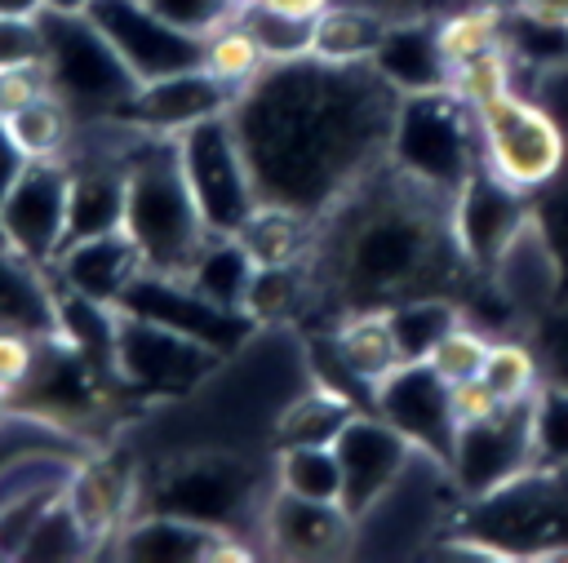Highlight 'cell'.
Listing matches in <instances>:
<instances>
[{"label": "cell", "instance_id": "bcb514c9", "mask_svg": "<svg viewBox=\"0 0 568 563\" xmlns=\"http://www.w3.org/2000/svg\"><path fill=\"white\" fill-rule=\"evenodd\" d=\"M27 168V155H22V146H18V137L9 133V124L0 120V199H4V191L18 182V173Z\"/></svg>", "mask_w": 568, "mask_h": 563}, {"label": "cell", "instance_id": "4fadbf2b", "mask_svg": "<svg viewBox=\"0 0 568 563\" xmlns=\"http://www.w3.org/2000/svg\"><path fill=\"white\" fill-rule=\"evenodd\" d=\"M333 452L342 465V505L355 519V528L364 514H373L382 505V497L404 479V470L417 457V448L390 421H382L377 412H364V408L337 430Z\"/></svg>", "mask_w": 568, "mask_h": 563}, {"label": "cell", "instance_id": "4dcf8cb0", "mask_svg": "<svg viewBox=\"0 0 568 563\" xmlns=\"http://www.w3.org/2000/svg\"><path fill=\"white\" fill-rule=\"evenodd\" d=\"M275 488L311 501H342V465L333 443H280Z\"/></svg>", "mask_w": 568, "mask_h": 563}, {"label": "cell", "instance_id": "ab89813d", "mask_svg": "<svg viewBox=\"0 0 568 563\" xmlns=\"http://www.w3.org/2000/svg\"><path fill=\"white\" fill-rule=\"evenodd\" d=\"M160 18H169L173 27H182V31H191V35H209V31H217L222 22H231L240 9H244V0H146Z\"/></svg>", "mask_w": 568, "mask_h": 563}, {"label": "cell", "instance_id": "484cf974", "mask_svg": "<svg viewBox=\"0 0 568 563\" xmlns=\"http://www.w3.org/2000/svg\"><path fill=\"white\" fill-rule=\"evenodd\" d=\"M186 279H191L209 301L248 315V293H253V279H257V262H253V253H248L235 235H209V244H204L200 257L191 262Z\"/></svg>", "mask_w": 568, "mask_h": 563}, {"label": "cell", "instance_id": "7a4b0ae2", "mask_svg": "<svg viewBox=\"0 0 568 563\" xmlns=\"http://www.w3.org/2000/svg\"><path fill=\"white\" fill-rule=\"evenodd\" d=\"M311 270L320 301L337 319L422 293H453L470 266L453 239L448 195L417 186L386 160L320 217Z\"/></svg>", "mask_w": 568, "mask_h": 563}, {"label": "cell", "instance_id": "f546056e", "mask_svg": "<svg viewBox=\"0 0 568 563\" xmlns=\"http://www.w3.org/2000/svg\"><path fill=\"white\" fill-rule=\"evenodd\" d=\"M200 66L213 71V75H217L222 84H231L235 93H244V89L271 66V58H266L262 40L253 35V27L235 13L231 22H222L217 31L204 35V58H200Z\"/></svg>", "mask_w": 568, "mask_h": 563}, {"label": "cell", "instance_id": "3957f363", "mask_svg": "<svg viewBox=\"0 0 568 563\" xmlns=\"http://www.w3.org/2000/svg\"><path fill=\"white\" fill-rule=\"evenodd\" d=\"M124 231L142 248L146 270L186 275L200 248L209 244V226L186 186L178 137L146 133L133 124L124 151Z\"/></svg>", "mask_w": 568, "mask_h": 563}, {"label": "cell", "instance_id": "8d00e7d4", "mask_svg": "<svg viewBox=\"0 0 568 563\" xmlns=\"http://www.w3.org/2000/svg\"><path fill=\"white\" fill-rule=\"evenodd\" d=\"M488 346H493V337L475 324V319H457L439 341H435V350L426 355V364L453 386V381H470V377H479V368H484V359H488Z\"/></svg>", "mask_w": 568, "mask_h": 563}, {"label": "cell", "instance_id": "8992f818", "mask_svg": "<svg viewBox=\"0 0 568 563\" xmlns=\"http://www.w3.org/2000/svg\"><path fill=\"white\" fill-rule=\"evenodd\" d=\"M484 168L524 195L546 191L568 164V124L537 93H506L475 111Z\"/></svg>", "mask_w": 568, "mask_h": 563}, {"label": "cell", "instance_id": "1f68e13d", "mask_svg": "<svg viewBox=\"0 0 568 563\" xmlns=\"http://www.w3.org/2000/svg\"><path fill=\"white\" fill-rule=\"evenodd\" d=\"M4 124L18 137V146H22L27 160H62L67 146H71V137H75V129H80L75 111L58 93L36 98L31 106H22L18 115H9Z\"/></svg>", "mask_w": 568, "mask_h": 563}, {"label": "cell", "instance_id": "5bb4252c", "mask_svg": "<svg viewBox=\"0 0 568 563\" xmlns=\"http://www.w3.org/2000/svg\"><path fill=\"white\" fill-rule=\"evenodd\" d=\"M67 160H27L0 199V244L49 266L67 244Z\"/></svg>", "mask_w": 568, "mask_h": 563}, {"label": "cell", "instance_id": "d590c367", "mask_svg": "<svg viewBox=\"0 0 568 563\" xmlns=\"http://www.w3.org/2000/svg\"><path fill=\"white\" fill-rule=\"evenodd\" d=\"M532 452L537 465L568 470V386L541 381L532 395Z\"/></svg>", "mask_w": 568, "mask_h": 563}, {"label": "cell", "instance_id": "e575fe53", "mask_svg": "<svg viewBox=\"0 0 568 563\" xmlns=\"http://www.w3.org/2000/svg\"><path fill=\"white\" fill-rule=\"evenodd\" d=\"M93 541L84 532V523L75 519V510L67 505V492L44 510V519L36 523V532L22 545V559H89Z\"/></svg>", "mask_w": 568, "mask_h": 563}, {"label": "cell", "instance_id": "b9f144b4", "mask_svg": "<svg viewBox=\"0 0 568 563\" xmlns=\"http://www.w3.org/2000/svg\"><path fill=\"white\" fill-rule=\"evenodd\" d=\"M22 62H44V22L0 13V66H22Z\"/></svg>", "mask_w": 568, "mask_h": 563}, {"label": "cell", "instance_id": "f6af8a7d", "mask_svg": "<svg viewBox=\"0 0 568 563\" xmlns=\"http://www.w3.org/2000/svg\"><path fill=\"white\" fill-rule=\"evenodd\" d=\"M368 4L382 9L386 18H439L462 0H368Z\"/></svg>", "mask_w": 568, "mask_h": 563}, {"label": "cell", "instance_id": "d6a6232c", "mask_svg": "<svg viewBox=\"0 0 568 563\" xmlns=\"http://www.w3.org/2000/svg\"><path fill=\"white\" fill-rule=\"evenodd\" d=\"M541 368H546V364H541V355H537L528 341L493 337L479 377H484V386H488L501 403H524V399H532V395L541 390V381H546Z\"/></svg>", "mask_w": 568, "mask_h": 563}, {"label": "cell", "instance_id": "c3c4849f", "mask_svg": "<svg viewBox=\"0 0 568 563\" xmlns=\"http://www.w3.org/2000/svg\"><path fill=\"white\" fill-rule=\"evenodd\" d=\"M244 4H253V9H275V13H288V18H315V13H324L333 0H244Z\"/></svg>", "mask_w": 568, "mask_h": 563}, {"label": "cell", "instance_id": "52a82bcc", "mask_svg": "<svg viewBox=\"0 0 568 563\" xmlns=\"http://www.w3.org/2000/svg\"><path fill=\"white\" fill-rule=\"evenodd\" d=\"M226 359L178 332L164 328L146 315L120 310V328H115V386L138 395V399H186L195 395Z\"/></svg>", "mask_w": 568, "mask_h": 563}, {"label": "cell", "instance_id": "5b68a950", "mask_svg": "<svg viewBox=\"0 0 568 563\" xmlns=\"http://www.w3.org/2000/svg\"><path fill=\"white\" fill-rule=\"evenodd\" d=\"M44 71L53 93L75 111L80 124L124 120L138 93L133 71L111 49V40L89 22V13H44Z\"/></svg>", "mask_w": 568, "mask_h": 563}, {"label": "cell", "instance_id": "836d02e7", "mask_svg": "<svg viewBox=\"0 0 568 563\" xmlns=\"http://www.w3.org/2000/svg\"><path fill=\"white\" fill-rule=\"evenodd\" d=\"M448 89H453L470 111H479V106H488V102H497V98H506V93L519 89V66H515L510 49L497 44V49H488V53H479V58L453 66Z\"/></svg>", "mask_w": 568, "mask_h": 563}, {"label": "cell", "instance_id": "7bdbcfd3", "mask_svg": "<svg viewBox=\"0 0 568 563\" xmlns=\"http://www.w3.org/2000/svg\"><path fill=\"white\" fill-rule=\"evenodd\" d=\"M448 408H453V426H470V421L497 412L501 399L484 386V377H470V381H453L448 386Z\"/></svg>", "mask_w": 568, "mask_h": 563}, {"label": "cell", "instance_id": "60d3db41", "mask_svg": "<svg viewBox=\"0 0 568 563\" xmlns=\"http://www.w3.org/2000/svg\"><path fill=\"white\" fill-rule=\"evenodd\" d=\"M53 93L44 62H22V66H0V120L18 115L22 106H31L36 98Z\"/></svg>", "mask_w": 568, "mask_h": 563}, {"label": "cell", "instance_id": "ac0fdd59", "mask_svg": "<svg viewBox=\"0 0 568 563\" xmlns=\"http://www.w3.org/2000/svg\"><path fill=\"white\" fill-rule=\"evenodd\" d=\"M235 98L240 93L231 84H222L213 71L186 66V71H173V75H160V80L138 84L133 106H129V124H138L146 133L178 137V133H186V129H195L204 120L231 115Z\"/></svg>", "mask_w": 568, "mask_h": 563}, {"label": "cell", "instance_id": "7dc6e473", "mask_svg": "<svg viewBox=\"0 0 568 563\" xmlns=\"http://www.w3.org/2000/svg\"><path fill=\"white\" fill-rule=\"evenodd\" d=\"M515 13H528V18H541V22H559L568 27V0H506Z\"/></svg>", "mask_w": 568, "mask_h": 563}, {"label": "cell", "instance_id": "d6986e66", "mask_svg": "<svg viewBox=\"0 0 568 563\" xmlns=\"http://www.w3.org/2000/svg\"><path fill=\"white\" fill-rule=\"evenodd\" d=\"M138 501H142L138 470L129 461L111 457V452H98V448L75 465V474L67 483V505L84 523L93 550L98 545H115L124 523L138 514Z\"/></svg>", "mask_w": 568, "mask_h": 563}, {"label": "cell", "instance_id": "f907efd6", "mask_svg": "<svg viewBox=\"0 0 568 563\" xmlns=\"http://www.w3.org/2000/svg\"><path fill=\"white\" fill-rule=\"evenodd\" d=\"M93 0H49V13H84Z\"/></svg>", "mask_w": 568, "mask_h": 563}, {"label": "cell", "instance_id": "277c9868", "mask_svg": "<svg viewBox=\"0 0 568 563\" xmlns=\"http://www.w3.org/2000/svg\"><path fill=\"white\" fill-rule=\"evenodd\" d=\"M386 160L417 186L453 199V191L484 164L479 120L453 89L408 93L395 106Z\"/></svg>", "mask_w": 568, "mask_h": 563}, {"label": "cell", "instance_id": "603a6c76", "mask_svg": "<svg viewBox=\"0 0 568 563\" xmlns=\"http://www.w3.org/2000/svg\"><path fill=\"white\" fill-rule=\"evenodd\" d=\"M0 328L58 337V279L49 266L0 244Z\"/></svg>", "mask_w": 568, "mask_h": 563}, {"label": "cell", "instance_id": "f35d334b", "mask_svg": "<svg viewBox=\"0 0 568 563\" xmlns=\"http://www.w3.org/2000/svg\"><path fill=\"white\" fill-rule=\"evenodd\" d=\"M44 341H49V337L18 332V328H0V395H4V408H9V399L27 386V377L36 372Z\"/></svg>", "mask_w": 568, "mask_h": 563}, {"label": "cell", "instance_id": "74e56055", "mask_svg": "<svg viewBox=\"0 0 568 563\" xmlns=\"http://www.w3.org/2000/svg\"><path fill=\"white\" fill-rule=\"evenodd\" d=\"M240 18L253 27V35L262 40L266 58L271 62H288V58H306L311 49V22L306 18H288V13H275V9H253L244 4Z\"/></svg>", "mask_w": 568, "mask_h": 563}, {"label": "cell", "instance_id": "e0dca14e", "mask_svg": "<svg viewBox=\"0 0 568 563\" xmlns=\"http://www.w3.org/2000/svg\"><path fill=\"white\" fill-rule=\"evenodd\" d=\"M257 536L280 559H337L351 550V541H359V528L342 501H311L271 488Z\"/></svg>", "mask_w": 568, "mask_h": 563}, {"label": "cell", "instance_id": "f1b7e54d", "mask_svg": "<svg viewBox=\"0 0 568 563\" xmlns=\"http://www.w3.org/2000/svg\"><path fill=\"white\" fill-rule=\"evenodd\" d=\"M399 359H426L435 350V341L462 319V301L453 293H422V297H404L395 306H386Z\"/></svg>", "mask_w": 568, "mask_h": 563}, {"label": "cell", "instance_id": "ba28073f", "mask_svg": "<svg viewBox=\"0 0 568 563\" xmlns=\"http://www.w3.org/2000/svg\"><path fill=\"white\" fill-rule=\"evenodd\" d=\"M178 160L195 195V208L213 235H235L248 222V213L262 204L231 115H217L178 133Z\"/></svg>", "mask_w": 568, "mask_h": 563}, {"label": "cell", "instance_id": "30bf717a", "mask_svg": "<svg viewBox=\"0 0 568 563\" xmlns=\"http://www.w3.org/2000/svg\"><path fill=\"white\" fill-rule=\"evenodd\" d=\"M537 465L532 452V399L524 403H501L497 412L457 426L453 448H448V479L457 483L462 497H488L519 479L524 470Z\"/></svg>", "mask_w": 568, "mask_h": 563}, {"label": "cell", "instance_id": "44dd1931", "mask_svg": "<svg viewBox=\"0 0 568 563\" xmlns=\"http://www.w3.org/2000/svg\"><path fill=\"white\" fill-rule=\"evenodd\" d=\"M399 98L408 93H430V89H448L453 66L439 49L435 35V18H390L373 62H368Z\"/></svg>", "mask_w": 568, "mask_h": 563}, {"label": "cell", "instance_id": "ffe728a7", "mask_svg": "<svg viewBox=\"0 0 568 563\" xmlns=\"http://www.w3.org/2000/svg\"><path fill=\"white\" fill-rule=\"evenodd\" d=\"M49 270H53L58 288L115 306L124 297V288L146 270V262H142V248L133 244V235L120 226V231L67 239L62 253L49 262Z\"/></svg>", "mask_w": 568, "mask_h": 563}, {"label": "cell", "instance_id": "4316f807", "mask_svg": "<svg viewBox=\"0 0 568 563\" xmlns=\"http://www.w3.org/2000/svg\"><path fill=\"white\" fill-rule=\"evenodd\" d=\"M435 35H439V49H444L448 66H462V62L506 44V4H497V0H462L448 13L435 18Z\"/></svg>", "mask_w": 568, "mask_h": 563}, {"label": "cell", "instance_id": "9a60e30c", "mask_svg": "<svg viewBox=\"0 0 568 563\" xmlns=\"http://www.w3.org/2000/svg\"><path fill=\"white\" fill-rule=\"evenodd\" d=\"M528 217H532V195L515 191L510 182H501L484 164L448 199L453 239H457V248H462V257H466V266L475 275H488L493 270V262L524 231Z\"/></svg>", "mask_w": 568, "mask_h": 563}, {"label": "cell", "instance_id": "7c38bea8", "mask_svg": "<svg viewBox=\"0 0 568 563\" xmlns=\"http://www.w3.org/2000/svg\"><path fill=\"white\" fill-rule=\"evenodd\" d=\"M84 13L111 40V49L124 58V66L133 71L138 84L200 66V58H204V40L173 27L169 18H160L146 0H93Z\"/></svg>", "mask_w": 568, "mask_h": 563}, {"label": "cell", "instance_id": "7402d4cb", "mask_svg": "<svg viewBox=\"0 0 568 563\" xmlns=\"http://www.w3.org/2000/svg\"><path fill=\"white\" fill-rule=\"evenodd\" d=\"M328 350H333V359L342 364V372L364 395H373V386L395 364H404L399 359V346H395V332H390V319H386V306H364V310L337 315L333 319V332H328Z\"/></svg>", "mask_w": 568, "mask_h": 563}, {"label": "cell", "instance_id": "d4e9b609", "mask_svg": "<svg viewBox=\"0 0 568 563\" xmlns=\"http://www.w3.org/2000/svg\"><path fill=\"white\" fill-rule=\"evenodd\" d=\"M390 18L368 0H333L324 13L311 18V58L333 66H364L373 62Z\"/></svg>", "mask_w": 568, "mask_h": 563}, {"label": "cell", "instance_id": "681fc988", "mask_svg": "<svg viewBox=\"0 0 568 563\" xmlns=\"http://www.w3.org/2000/svg\"><path fill=\"white\" fill-rule=\"evenodd\" d=\"M0 13L4 18H44L49 0H0Z\"/></svg>", "mask_w": 568, "mask_h": 563}, {"label": "cell", "instance_id": "83f0119b", "mask_svg": "<svg viewBox=\"0 0 568 563\" xmlns=\"http://www.w3.org/2000/svg\"><path fill=\"white\" fill-rule=\"evenodd\" d=\"M355 412H359V399H351L346 390H333V386L315 381L311 390H302L297 399H288V408L275 421V430H280V443H333L337 430Z\"/></svg>", "mask_w": 568, "mask_h": 563}, {"label": "cell", "instance_id": "9c48e42d", "mask_svg": "<svg viewBox=\"0 0 568 563\" xmlns=\"http://www.w3.org/2000/svg\"><path fill=\"white\" fill-rule=\"evenodd\" d=\"M262 505L266 501H257V474L226 452H186L169 461L151 488V510L182 514L222 532H240L244 514L262 519Z\"/></svg>", "mask_w": 568, "mask_h": 563}, {"label": "cell", "instance_id": "8fae6325", "mask_svg": "<svg viewBox=\"0 0 568 563\" xmlns=\"http://www.w3.org/2000/svg\"><path fill=\"white\" fill-rule=\"evenodd\" d=\"M120 310H133V315H146L164 328H178L204 346H213L222 359L240 355V346L248 341V332L257 328L253 315L244 310H226L217 301H209L186 275H160V270H142L124 297L115 301Z\"/></svg>", "mask_w": 568, "mask_h": 563}, {"label": "cell", "instance_id": "ee69618b", "mask_svg": "<svg viewBox=\"0 0 568 563\" xmlns=\"http://www.w3.org/2000/svg\"><path fill=\"white\" fill-rule=\"evenodd\" d=\"M541 350H546V359L555 364L550 381H564V386H568V301H564V306H555V310L546 315ZM550 364H546V368H550Z\"/></svg>", "mask_w": 568, "mask_h": 563}, {"label": "cell", "instance_id": "6da1fadb", "mask_svg": "<svg viewBox=\"0 0 568 563\" xmlns=\"http://www.w3.org/2000/svg\"><path fill=\"white\" fill-rule=\"evenodd\" d=\"M399 93L364 62H271L231 106L235 137L266 204L324 217L386 164Z\"/></svg>", "mask_w": 568, "mask_h": 563}, {"label": "cell", "instance_id": "2e32d148", "mask_svg": "<svg viewBox=\"0 0 568 563\" xmlns=\"http://www.w3.org/2000/svg\"><path fill=\"white\" fill-rule=\"evenodd\" d=\"M373 412L390 421L417 452H430L448 465L453 448V408H448V381L426 364V359H404L395 364L377 386H373Z\"/></svg>", "mask_w": 568, "mask_h": 563}, {"label": "cell", "instance_id": "816d5d0a", "mask_svg": "<svg viewBox=\"0 0 568 563\" xmlns=\"http://www.w3.org/2000/svg\"><path fill=\"white\" fill-rule=\"evenodd\" d=\"M0 412H4V395H0Z\"/></svg>", "mask_w": 568, "mask_h": 563}, {"label": "cell", "instance_id": "cb8c5ba5", "mask_svg": "<svg viewBox=\"0 0 568 563\" xmlns=\"http://www.w3.org/2000/svg\"><path fill=\"white\" fill-rule=\"evenodd\" d=\"M222 528H204L191 523L182 514H164V510H138L124 532L115 536V554L120 559H164V563H209L213 545H217Z\"/></svg>", "mask_w": 568, "mask_h": 563}]
</instances>
